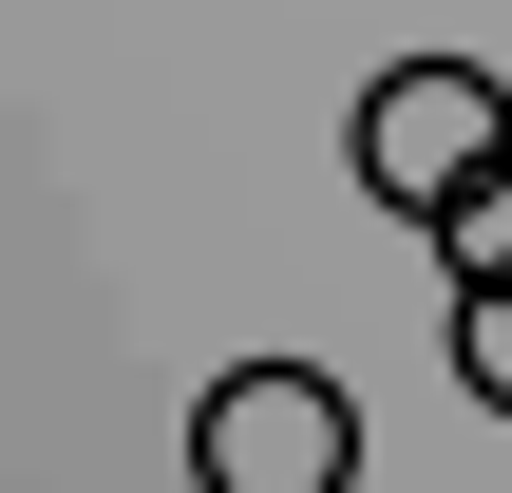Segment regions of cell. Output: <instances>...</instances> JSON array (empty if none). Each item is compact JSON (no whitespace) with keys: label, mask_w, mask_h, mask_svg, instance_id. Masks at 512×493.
<instances>
[{"label":"cell","mask_w":512,"mask_h":493,"mask_svg":"<svg viewBox=\"0 0 512 493\" xmlns=\"http://www.w3.org/2000/svg\"><path fill=\"white\" fill-rule=\"evenodd\" d=\"M437 266H456V285H512V171L456 209V228H437Z\"/></svg>","instance_id":"4"},{"label":"cell","mask_w":512,"mask_h":493,"mask_svg":"<svg viewBox=\"0 0 512 493\" xmlns=\"http://www.w3.org/2000/svg\"><path fill=\"white\" fill-rule=\"evenodd\" d=\"M456 380L512 418V285H456Z\"/></svg>","instance_id":"3"},{"label":"cell","mask_w":512,"mask_h":493,"mask_svg":"<svg viewBox=\"0 0 512 493\" xmlns=\"http://www.w3.org/2000/svg\"><path fill=\"white\" fill-rule=\"evenodd\" d=\"M342 171H361L399 228H456V209L512 171V95H494V57H399V76L342 114Z\"/></svg>","instance_id":"1"},{"label":"cell","mask_w":512,"mask_h":493,"mask_svg":"<svg viewBox=\"0 0 512 493\" xmlns=\"http://www.w3.org/2000/svg\"><path fill=\"white\" fill-rule=\"evenodd\" d=\"M190 493H361V399L323 361H228L190 399Z\"/></svg>","instance_id":"2"}]
</instances>
